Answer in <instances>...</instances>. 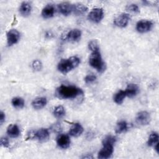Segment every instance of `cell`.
Instances as JSON below:
<instances>
[{"label": "cell", "instance_id": "8", "mask_svg": "<svg viewBox=\"0 0 159 159\" xmlns=\"http://www.w3.org/2000/svg\"><path fill=\"white\" fill-rule=\"evenodd\" d=\"M153 26V23L147 20H141L137 23L136 29L140 33H145L150 30Z\"/></svg>", "mask_w": 159, "mask_h": 159}, {"label": "cell", "instance_id": "5", "mask_svg": "<svg viewBox=\"0 0 159 159\" xmlns=\"http://www.w3.org/2000/svg\"><path fill=\"white\" fill-rule=\"evenodd\" d=\"M104 17V11L102 8L93 9L88 14V19L93 23H99Z\"/></svg>", "mask_w": 159, "mask_h": 159}, {"label": "cell", "instance_id": "20", "mask_svg": "<svg viewBox=\"0 0 159 159\" xmlns=\"http://www.w3.org/2000/svg\"><path fill=\"white\" fill-rule=\"evenodd\" d=\"M126 94L124 90H120L117 93H116L114 97V102L117 104H121L124 99L125 98Z\"/></svg>", "mask_w": 159, "mask_h": 159}, {"label": "cell", "instance_id": "12", "mask_svg": "<svg viewBox=\"0 0 159 159\" xmlns=\"http://www.w3.org/2000/svg\"><path fill=\"white\" fill-rule=\"evenodd\" d=\"M81 32L79 29H73L69 31L65 35L64 40H68L71 42H76L80 39Z\"/></svg>", "mask_w": 159, "mask_h": 159}, {"label": "cell", "instance_id": "16", "mask_svg": "<svg viewBox=\"0 0 159 159\" xmlns=\"http://www.w3.org/2000/svg\"><path fill=\"white\" fill-rule=\"evenodd\" d=\"M32 7L29 2H22L19 7V12L20 14L24 17L28 16L31 12Z\"/></svg>", "mask_w": 159, "mask_h": 159}, {"label": "cell", "instance_id": "6", "mask_svg": "<svg viewBox=\"0 0 159 159\" xmlns=\"http://www.w3.org/2000/svg\"><path fill=\"white\" fill-rule=\"evenodd\" d=\"M151 120L150 114L145 111H142L137 113L135 117V122L140 125H148Z\"/></svg>", "mask_w": 159, "mask_h": 159}, {"label": "cell", "instance_id": "32", "mask_svg": "<svg viewBox=\"0 0 159 159\" xmlns=\"http://www.w3.org/2000/svg\"><path fill=\"white\" fill-rule=\"evenodd\" d=\"M5 119H6L5 114L2 111H1V114H0V124H3V122L5 121Z\"/></svg>", "mask_w": 159, "mask_h": 159}, {"label": "cell", "instance_id": "33", "mask_svg": "<svg viewBox=\"0 0 159 159\" xmlns=\"http://www.w3.org/2000/svg\"><path fill=\"white\" fill-rule=\"evenodd\" d=\"M92 158L93 157H92V156H90V155H87V156H84V157H83V158Z\"/></svg>", "mask_w": 159, "mask_h": 159}, {"label": "cell", "instance_id": "23", "mask_svg": "<svg viewBox=\"0 0 159 159\" xmlns=\"http://www.w3.org/2000/svg\"><path fill=\"white\" fill-rule=\"evenodd\" d=\"M11 103L12 105L17 109H21L22 107H24L25 102H24V100L20 97H16L14 98L12 101H11Z\"/></svg>", "mask_w": 159, "mask_h": 159}, {"label": "cell", "instance_id": "1", "mask_svg": "<svg viewBox=\"0 0 159 159\" xmlns=\"http://www.w3.org/2000/svg\"><path fill=\"white\" fill-rule=\"evenodd\" d=\"M83 94V91L81 88L71 85H61L56 89L55 91L56 96L63 99H75Z\"/></svg>", "mask_w": 159, "mask_h": 159}, {"label": "cell", "instance_id": "11", "mask_svg": "<svg viewBox=\"0 0 159 159\" xmlns=\"http://www.w3.org/2000/svg\"><path fill=\"white\" fill-rule=\"evenodd\" d=\"M58 9L61 14L64 16H68L73 12V4L67 2H61L58 5Z\"/></svg>", "mask_w": 159, "mask_h": 159}, {"label": "cell", "instance_id": "3", "mask_svg": "<svg viewBox=\"0 0 159 159\" xmlns=\"http://www.w3.org/2000/svg\"><path fill=\"white\" fill-rule=\"evenodd\" d=\"M89 65L99 72H102L106 68V65L102 61L99 50L92 52L89 59Z\"/></svg>", "mask_w": 159, "mask_h": 159}, {"label": "cell", "instance_id": "26", "mask_svg": "<svg viewBox=\"0 0 159 159\" xmlns=\"http://www.w3.org/2000/svg\"><path fill=\"white\" fill-rule=\"evenodd\" d=\"M88 48L91 52L99 50V47L98 42L95 40H91L88 43Z\"/></svg>", "mask_w": 159, "mask_h": 159}, {"label": "cell", "instance_id": "24", "mask_svg": "<svg viewBox=\"0 0 159 159\" xmlns=\"http://www.w3.org/2000/svg\"><path fill=\"white\" fill-rule=\"evenodd\" d=\"M158 135L157 132H152L150 134L147 144L148 146H154L155 144L158 143Z\"/></svg>", "mask_w": 159, "mask_h": 159}, {"label": "cell", "instance_id": "7", "mask_svg": "<svg viewBox=\"0 0 159 159\" xmlns=\"http://www.w3.org/2000/svg\"><path fill=\"white\" fill-rule=\"evenodd\" d=\"M130 20V16L128 14L122 13L119 15L114 20V24L118 27L124 28L126 27Z\"/></svg>", "mask_w": 159, "mask_h": 159}, {"label": "cell", "instance_id": "28", "mask_svg": "<svg viewBox=\"0 0 159 159\" xmlns=\"http://www.w3.org/2000/svg\"><path fill=\"white\" fill-rule=\"evenodd\" d=\"M32 67L35 71H40L42 68V63L40 60H35L32 62Z\"/></svg>", "mask_w": 159, "mask_h": 159}, {"label": "cell", "instance_id": "17", "mask_svg": "<svg viewBox=\"0 0 159 159\" xmlns=\"http://www.w3.org/2000/svg\"><path fill=\"white\" fill-rule=\"evenodd\" d=\"M55 12L54 7L52 4H48L42 11V16L45 19H48L53 16Z\"/></svg>", "mask_w": 159, "mask_h": 159}, {"label": "cell", "instance_id": "18", "mask_svg": "<svg viewBox=\"0 0 159 159\" xmlns=\"http://www.w3.org/2000/svg\"><path fill=\"white\" fill-rule=\"evenodd\" d=\"M47 104V99L44 97L35 98L32 102V107L35 109H40Z\"/></svg>", "mask_w": 159, "mask_h": 159}, {"label": "cell", "instance_id": "25", "mask_svg": "<svg viewBox=\"0 0 159 159\" xmlns=\"http://www.w3.org/2000/svg\"><path fill=\"white\" fill-rule=\"evenodd\" d=\"M65 114V108L62 106H58L53 110V115L57 118H61Z\"/></svg>", "mask_w": 159, "mask_h": 159}, {"label": "cell", "instance_id": "15", "mask_svg": "<svg viewBox=\"0 0 159 159\" xmlns=\"http://www.w3.org/2000/svg\"><path fill=\"white\" fill-rule=\"evenodd\" d=\"M124 91L127 97L133 98L139 93V87L135 84H129L127 88Z\"/></svg>", "mask_w": 159, "mask_h": 159}, {"label": "cell", "instance_id": "2", "mask_svg": "<svg viewBox=\"0 0 159 159\" xmlns=\"http://www.w3.org/2000/svg\"><path fill=\"white\" fill-rule=\"evenodd\" d=\"M80 63V58L75 56L66 59H62L58 64V70L61 73L66 74L77 67Z\"/></svg>", "mask_w": 159, "mask_h": 159}, {"label": "cell", "instance_id": "30", "mask_svg": "<svg viewBox=\"0 0 159 159\" xmlns=\"http://www.w3.org/2000/svg\"><path fill=\"white\" fill-rule=\"evenodd\" d=\"M62 129V127L61 126V124L59 123L54 124L52 126V130L55 132H60Z\"/></svg>", "mask_w": 159, "mask_h": 159}, {"label": "cell", "instance_id": "27", "mask_svg": "<svg viewBox=\"0 0 159 159\" xmlns=\"http://www.w3.org/2000/svg\"><path fill=\"white\" fill-rule=\"evenodd\" d=\"M126 9L132 13H135V14H138L140 12V10L139 8L138 7V6L135 4H130L129 5L127 6L126 7Z\"/></svg>", "mask_w": 159, "mask_h": 159}, {"label": "cell", "instance_id": "22", "mask_svg": "<svg viewBox=\"0 0 159 159\" xmlns=\"http://www.w3.org/2000/svg\"><path fill=\"white\" fill-rule=\"evenodd\" d=\"M128 129V124L124 120L119 121L116 127V132L117 134H121L125 132Z\"/></svg>", "mask_w": 159, "mask_h": 159}, {"label": "cell", "instance_id": "29", "mask_svg": "<svg viewBox=\"0 0 159 159\" xmlns=\"http://www.w3.org/2000/svg\"><path fill=\"white\" fill-rule=\"evenodd\" d=\"M96 80V76L94 75H88L84 78V81L86 84H91L94 82Z\"/></svg>", "mask_w": 159, "mask_h": 159}, {"label": "cell", "instance_id": "10", "mask_svg": "<svg viewBox=\"0 0 159 159\" xmlns=\"http://www.w3.org/2000/svg\"><path fill=\"white\" fill-rule=\"evenodd\" d=\"M57 143L61 148H67L70 144V139L66 134H60L57 138Z\"/></svg>", "mask_w": 159, "mask_h": 159}, {"label": "cell", "instance_id": "4", "mask_svg": "<svg viewBox=\"0 0 159 159\" xmlns=\"http://www.w3.org/2000/svg\"><path fill=\"white\" fill-rule=\"evenodd\" d=\"M114 152V144L109 143H102V148L98 153V158L106 159L111 157Z\"/></svg>", "mask_w": 159, "mask_h": 159}, {"label": "cell", "instance_id": "31", "mask_svg": "<svg viewBox=\"0 0 159 159\" xmlns=\"http://www.w3.org/2000/svg\"><path fill=\"white\" fill-rule=\"evenodd\" d=\"M1 145L4 147H8L9 146V140L6 137H1Z\"/></svg>", "mask_w": 159, "mask_h": 159}, {"label": "cell", "instance_id": "13", "mask_svg": "<svg viewBox=\"0 0 159 159\" xmlns=\"http://www.w3.org/2000/svg\"><path fill=\"white\" fill-rule=\"evenodd\" d=\"M35 138L37 139L39 141L43 142L49 138V132L48 129L41 128L37 131H35Z\"/></svg>", "mask_w": 159, "mask_h": 159}, {"label": "cell", "instance_id": "21", "mask_svg": "<svg viewBox=\"0 0 159 159\" xmlns=\"http://www.w3.org/2000/svg\"><path fill=\"white\" fill-rule=\"evenodd\" d=\"M88 10V8L81 4H73V12L76 15H82L84 14Z\"/></svg>", "mask_w": 159, "mask_h": 159}, {"label": "cell", "instance_id": "14", "mask_svg": "<svg viewBox=\"0 0 159 159\" xmlns=\"http://www.w3.org/2000/svg\"><path fill=\"white\" fill-rule=\"evenodd\" d=\"M83 132L82 125L79 123H75L73 124L69 130V134L73 137H78Z\"/></svg>", "mask_w": 159, "mask_h": 159}, {"label": "cell", "instance_id": "9", "mask_svg": "<svg viewBox=\"0 0 159 159\" xmlns=\"http://www.w3.org/2000/svg\"><path fill=\"white\" fill-rule=\"evenodd\" d=\"M20 39V33L16 29H11L7 33V42L9 46H11L18 42Z\"/></svg>", "mask_w": 159, "mask_h": 159}, {"label": "cell", "instance_id": "19", "mask_svg": "<svg viewBox=\"0 0 159 159\" xmlns=\"http://www.w3.org/2000/svg\"><path fill=\"white\" fill-rule=\"evenodd\" d=\"M7 134L12 138H16L20 135V130L16 124H11L7 128Z\"/></svg>", "mask_w": 159, "mask_h": 159}]
</instances>
